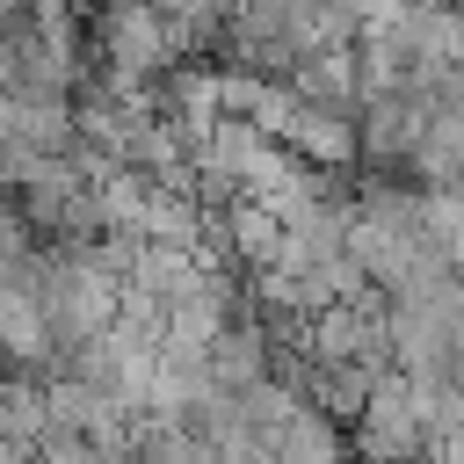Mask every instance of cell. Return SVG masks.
<instances>
[{
    "instance_id": "7",
    "label": "cell",
    "mask_w": 464,
    "mask_h": 464,
    "mask_svg": "<svg viewBox=\"0 0 464 464\" xmlns=\"http://www.w3.org/2000/svg\"><path fill=\"white\" fill-rule=\"evenodd\" d=\"M268 464H283V457H268Z\"/></svg>"
},
{
    "instance_id": "5",
    "label": "cell",
    "mask_w": 464,
    "mask_h": 464,
    "mask_svg": "<svg viewBox=\"0 0 464 464\" xmlns=\"http://www.w3.org/2000/svg\"><path fill=\"white\" fill-rule=\"evenodd\" d=\"M210 370H218V384H232V392H246V384L276 377V334L261 326V312L232 319V326L210 341Z\"/></svg>"
},
{
    "instance_id": "2",
    "label": "cell",
    "mask_w": 464,
    "mask_h": 464,
    "mask_svg": "<svg viewBox=\"0 0 464 464\" xmlns=\"http://www.w3.org/2000/svg\"><path fill=\"white\" fill-rule=\"evenodd\" d=\"M355 123H362V167H406V160L420 152L428 123H435V94H420V87L362 94Z\"/></svg>"
},
{
    "instance_id": "3",
    "label": "cell",
    "mask_w": 464,
    "mask_h": 464,
    "mask_svg": "<svg viewBox=\"0 0 464 464\" xmlns=\"http://www.w3.org/2000/svg\"><path fill=\"white\" fill-rule=\"evenodd\" d=\"M0 138L36 145V152H72L80 145V109H72V94H7L0 102Z\"/></svg>"
},
{
    "instance_id": "6",
    "label": "cell",
    "mask_w": 464,
    "mask_h": 464,
    "mask_svg": "<svg viewBox=\"0 0 464 464\" xmlns=\"http://www.w3.org/2000/svg\"><path fill=\"white\" fill-rule=\"evenodd\" d=\"M290 87L304 94V102H334V109H362V58H355V44H326V51H312L297 72H290Z\"/></svg>"
},
{
    "instance_id": "4",
    "label": "cell",
    "mask_w": 464,
    "mask_h": 464,
    "mask_svg": "<svg viewBox=\"0 0 464 464\" xmlns=\"http://www.w3.org/2000/svg\"><path fill=\"white\" fill-rule=\"evenodd\" d=\"M276 457L283 464H355V428L341 413H326L319 399H304L283 428H276Z\"/></svg>"
},
{
    "instance_id": "1",
    "label": "cell",
    "mask_w": 464,
    "mask_h": 464,
    "mask_svg": "<svg viewBox=\"0 0 464 464\" xmlns=\"http://www.w3.org/2000/svg\"><path fill=\"white\" fill-rule=\"evenodd\" d=\"M420 450H435L428 413H420V384L392 362V370L377 377L362 420H355V464H406V457H420Z\"/></svg>"
}]
</instances>
